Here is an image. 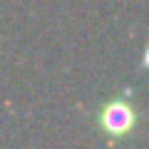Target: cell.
Returning a JSON list of instances; mask_svg holds the SVG:
<instances>
[{
    "label": "cell",
    "mask_w": 149,
    "mask_h": 149,
    "mask_svg": "<svg viewBox=\"0 0 149 149\" xmlns=\"http://www.w3.org/2000/svg\"><path fill=\"white\" fill-rule=\"evenodd\" d=\"M134 122H137V112L129 102L124 100H114L109 104L102 107L100 112V124L107 134L112 137H122V134H129L134 129Z\"/></svg>",
    "instance_id": "obj_1"
}]
</instances>
